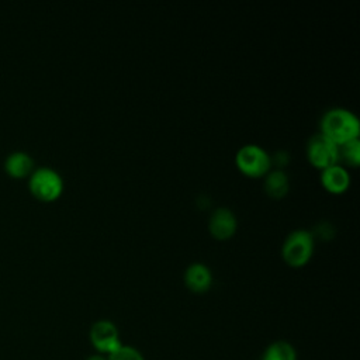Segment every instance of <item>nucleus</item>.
I'll return each mask as SVG.
<instances>
[{
    "mask_svg": "<svg viewBox=\"0 0 360 360\" xmlns=\"http://www.w3.org/2000/svg\"><path fill=\"white\" fill-rule=\"evenodd\" d=\"M314 249V236L305 229H295L290 232L283 243L281 253L284 260L291 266L305 264Z\"/></svg>",
    "mask_w": 360,
    "mask_h": 360,
    "instance_id": "nucleus-3",
    "label": "nucleus"
},
{
    "mask_svg": "<svg viewBox=\"0 0 360 360\" xmlns=\"http://www.w3.org/2000/svg\"><path fill=\"white\" fill-rule=\"evenodd\" d=\"M107 360H145L143 354L129 345H121L114 352L107 354Z\"/></svg>",
    "mask_w": 360,
    "mask_h": 360,
    "instance_id": "nucleus-14",
    "label": "nucleus"
},
{
    "mask_svg": "<svg viewBox=\"0 0 360 360\" xmlns=\"http://www.w3.org/2000/svg\"><path fill=\"white\" fill-rule=\"evenodd\" d=\"M260 360H297V352L290 342L276 340L264 349Z\"/></svg>",
    "mask_w": 360,
    "mask_h": 360,
    "instance_id": "nucleus-12",
    "label": "nucleus"
},
{
    "mask_svg": "<svg viewBox=\"0 0 360 360\" xmlns=\"http://www.w3.org/2000/svg\"><path fill=\"white\" fill-rule=\"evenodd\" d=\"M89 339L94 350L104 356L110 354L122 345L115 323L108 319L96 321L90 328Z\"/></svg>",
    "mask_w": 360,
    "mask_h": 360,
    "instance_id": "nucleus-6",
    "label": "nucleus"
},
{
    "mask_svg": "<svg viewBox=\"0 0 360 360\" xmlns=\"http://www.w3.org/2000/svg\"><path fill=\"white\" fill-rule=\"evenodd\" d=\"M360 124L357 117L346 108H330L321 120V134L328 136L336 145L359 138Z\"/></svg>",
    "mask_w": 360,
    "mask_h": 360,
    "instance_id": "nucleus-1",
    "label": "nucleus"
},
{
    "mask_svg": "<svg viewBox=\"0 0 360 360\" xmlns=\"http://www.w3.org/2000/svg\"><path fill=\"white\" fill-rule=\"evenodd\" d=\"M339 146V158H343L346 163L357 166L360 162V141L359 138L350 139Z\"/></svg>",
    "mask_w": 360,
    "mask_h": 360,
    "instance_id": "nucleus-13",
    "label": "nucleus"
},
{
    "mask_svg": "<svg viewBox=\"0 0 360 360\" xmlns=\"http://www.w3.org/2000/svg\"><path fill=\"white\" fill-rule=\"evenodd\" d=\"M186 285L194 292H204L212 283V274L210 269L202 263H193L184 273Z\"/></svg>",
    "mask_w": 360,
    "mask_h": 360,
    "instance_id": "nucleus-10",
    "label": "nucleus"
},
{
    "mask_svg": "<svg viewBox=\"0 0 360 360\" xmlns=\"http://www.w3.org/2000/svg\"><path fill=\"white\" fill-rule=\"evenodd\" d=\"M84 360H107V356L100 354V353H94V354L87 356Z\"/></svg>",
    "mask_w": 360,
    "mask_h": 360,
    "instance_id": "nucleus-15",
    "label": "nucleus"
},
{
    "mask_svg": "<svg viewBox=\"0 0 360 360\" xmlns=\"http://www.w3.org/2000/svg\"><path fill=\"white\" fill-rule=\"evenodd\" d=\"M288 177L281 169H274L267 172L266 180H264V190L267 191L269 195L274 198H280L285 195L288 191Z\"/></svg>",
    "mask_w": 360,
    "mask_h": 360,
    "instance_id": "nucleus-11",
    "label": "nucleus"
},
{
    "mask_svg": "<svg viewBox=\"0 0 360 360\" xmlns=\"http://www.w3.org/2000/svg\"><path fill=\"white\" fill-rule=\"evenodd\" d=\"M321 181L323 187L330 193H343L350 184V176L347 170L338 163L322 169Z\"/></svg>",
    "mask_w": 360,
    "mask_h": 360,
    "instance_id": "nucleus-9",
    "label": "nucleus"
},
{
    "mask_svg": "<svg viewBox=\"0 0 360 360\" xmlns=\"http://www.w3.org/2000/svg\"><path fill=\"white\" fill-rule=\"evenodd\" d=\"M307 156L314 166L325 169L339 160V146L328 136L318 132L308 139Z\"/></svg>",
    "mask_w": 360,
    "mask_h": 360,
    "instance_id": "nucleus-5",
    "label": "nucleus"
},
{
    "mask_svg": "<svg viewBox=\"0 0 360 360\" xmlns=\"http://www.w3.org/2000/svg\"><path fill=\"white\" fill-rule=\"evenodd\" d=\"M208 226L211 233L215 238L218 239L231 238L236 231V217L229 208L219 207L211 214Z\"/></svg>",
    "mask_w": 360,
    "mask_h": 360,
    "instance_id": "nucleus-8",
    "label": "nucleus"
},
{
    "mask_svg": "<svg viewBox=\"0 0 360 360\" xmlns=\"http://www.w3.org/2000/svg\"><path fill=\"white\" fill-rule=\"evenodd\" d=\"M3 169L10 177L24 179L32 173V170L35 169V163L28 152L13 150L4 158Z\"/></svg>",
    "mask_w": 360,
    "mask_h": 360,
    "instance_id": "nucleus-7",
    "label": "nucleus"
},
{
    "mask_svg": "<svg viewBox=\"0 0 360 360\" xmlns=\"http://www.w3.org/2000/svg\"><path fill=\"white\" fill-rule=\"evenodd\" d=\"M28 190L39 201H53L63 191L62 176L49 166H39L28 176Z\"/></svg>",
    "mask_w": 360,
    "mask_h": 360,
    "instance_id": "nucleus-2",
    "label": "nucleus"
},
{
    "mask_svg": "<svg viewBox=\"0 0 360 360\" xmlns=\"http://www.w3.org/2000/svg\"><path fill=\"white\" fill-rule=\"evenodd\" d=\"M236 165L245 174L257 177L269 172L271 165V158L262 146L255 143H248L238 150Z\"/></svg>",
    "mask_w": 360,
    "mask_h": 360,
    "instance_id": "nucleus-4",
    "label": "nucleus"
}]
</instances>
